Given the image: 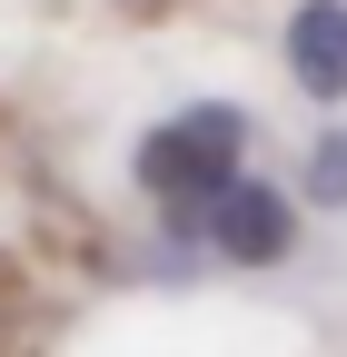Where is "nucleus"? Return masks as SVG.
Listing matches in <instances>:
<instances>
[{
    "instance_id": "nucleus-2",
    "label": "nucleus",
    "mask_w": 347,
    "mask_h": 357,
    "mask_svg": "<svg viewBox=\"0 0 347 357\" xmlns=\"http://www.w3.org/2000/svg\"><path fill=\"white\" fill-rule=\"evenodd\" d=\"M288 238H298V208L268 178H238V189L208 208V229H199V248H219L229 268H268V258H288Z\"/></svg>"
},
{
    "instance_id": "nucleus-4",
    "label": "nucleus",
    "mask_w": 347,
    "mask_h": 357,
    "mask_svg": "<svg viewBox=\"0 0 347 357\" xmlns=\"http://www.w3.org/2000/svg\"><path fill=\"white\" fill-rule=\"evenodd\" d=\"M308 199L318 208H347V129H327V139L308 149Z\"/></svg>"
},
{
    "instance_id": "nucleus-3",
    "label": "nucleus",
    "mask_w": 347,
    "mask_h": 357,
    "mask_svg": "<svg viewBox=\"0 0 347 357\" xmlns=\"http://www.w3.org/2000/svg\"><path fill=\"white\" fill-rule=\"evenodd\" d=\"M288 70L308 100H347V0H298L288 20Z\"/></svg>"
},
{
    "instance_id": "nucleus-1",
    "label": "nucleus",
    "mask_w": 347,
    "mask_h": 357,
    "mask_svg": "<svg viewBox=\"0 0 347 357\" xmlns=\"http://www.w3.org/2000/svg\"><path fill=\"white\" fill-rule=\"evenodd\" d=\"M238 159H248V109H238V100H199V109H179V119H159L129 169H139V189H149V208L169 218V229L199 238L208 208L248 178Z\"/></svg>"
}]
</instances>
